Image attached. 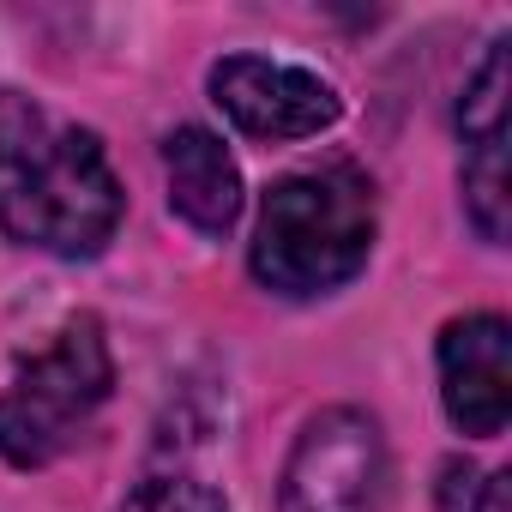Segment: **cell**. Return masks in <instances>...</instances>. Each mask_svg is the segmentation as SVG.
Segmentation results:
<instances>
[{
    "label": "cell",
    "instance_id": "obj_4",
    "mask_svg": "<svg viewBox=\"0 0 512 512\" xmlns=\"http://www.w3.org/2000/svg\"><path fill=\"white\" fill-rule=\"evenodd\" d=\"M284 512H386L392 506V446L380 416L356 404L320 410L284 464Z\"/></svg>",
    "mask_w": 512,
    "mask_h": 512
},
{
    "label": "cell",
    "instance_id": "obj_3",
    "mask_svg": "<svg viewBox=\"0 0 512 512\" xmlns=\"http://www.w3.org/2000/svg\"><path fill=\"white\" fill-rule=\"evenodd\" d=\"M115 392V356L97 314H73L37 356L19 362V374L0 392V458L13 470L55 464L109 404Z\"/></svg>",
    "mask_w": 512,
    "mask_h": 512
},
{
    "label": "cell",
    "instance_id": "obj_9",
    "mask_svg": "<svg viewBox=\"0 0 512 512\" xmlns=\"http://www.w3.org/2000/svg\"><path fill=\"white\" fill-rule=\"evenodd\" d=\"M506 37H494L488 43V55H482V67L464 79V97H458V139L470 145V139H500L506 133Z\"/></svg>",
    "mask_w": 512,
    "mask_h": 512
},
{
    "label": "cell",
    "instance_id": "obj_10",
    "mask_svg": "<svg viewBox=\"0 0 512 512\" xmlns=\"http://www.w3.org/2000/svg\"><path fill=\"white\" fill-rule=\"evenodd\" d=\"M115 512H229V500L199 476H145Z\"/></svg>",
    "mask_w": 512,
    "mask_h": 512
},
{
    "label": "cell",
    "instance_id": "obj_7",
    "mask_svg": "<svg viewBox=\"0 0 512 512\" xmlns=\"http://www.w3.org/2000/svg\"><path fill=\"white\" fill-rule=\"evenodd\" d=\"M163 181H169V211L199 235H229L241 223L247 205L241 169L211 127H175L163 139Z\"/></svg>",
    "mask_w": 512,
    "mask_h": 512
},
{
    "label": "cell",
    "instance_id": "obj_5",
    "mask_svg": "<svg viewBox=\"0 0 512 512\" xmlns=\"http://www.w3.org/2000/svg\"><path fill=\"white\" fill-rule=\"evenodd\" d=\"M205 85L235 133L266 139V145L314 139V133L338 127V115H344V97L332 79L290 67V61H272V55H223Z\"/></svg>",
    "mask_w": 512,
    "mask_h": 512
},
{
    "label": "cell",
    "instance_id": "obj_11",
    "mask_svg": "<svg viewBox=\"0 0 512 512\" xmlns=\"http://www.w3.org/2000/svg\"><path fill=\"white\" fill-rule=\"evenodd\" d=\"M470 512H512V470H494V476L482 482V494H476Z\"/></svg>",
    "mask_w": 512,
    "mask_h": 512
},
{
    "label": "cell",
    "instance_id": "obj_2",
    "mask_svg": "<svg viewBox=\"0 0 512 512\" xmlns=\"http://www.w3.org/2000/svg\"><path fill=\"white\" fill-rule=\"evenodd\" d=\"M380 235V199L368 169L356 163H314L272 181L260 205V229L247 247V272L272 296L314 302L362 278Z\"/></svg>",
    "mask_w": 512,
    "mask_h": 512
},
{
    "label": "cell",
    "instance_id": "obj_8",
    "mask_svg": "<svg viewBox=\"0 0 512 512\" xmlns=\"http://www.w3.org/2000/svg\"><path fill=\"white\" fill-rule=\"evenodd\" d=\"M458 187H464V217L470 229L500 247L506 229H512V193H506V133L500 139H470L464 145V169H458Z\"/></svg>",
    "mask_w": 512,
    "mask_h": 512
},
{
    "label": "cell",
    "instance_id": "obj_6",
    "mask_svg": "<svg viewBox=\"0 0 512 512\" xmlns=\"http://www.w3.org/2000/svg\"><path fill=\"white\" fill-rule=\"evenodd\" d=\"M440 404L458 434L494 440L512 422V326L500 314H464L440 326Z\"/></svg>",
    "mask_w": 512,
    "mask_h": 512
},
{
    "label": "cell",
    "instance_id": "obj_1",
    "mask_svg": "<svg viewBox=\"0 0 512 512\" xmlns=\"http://www.w3.org/2000/svg\"><path fill=\"white\" fill-rule=\"evenodd\" d=\"M121 211L127 193L91 127L0 91V235L55 260H91L115 241Z\"/></svg>",
    "mask_w": 512,
    "mask_h": 512
}]
</instances>
